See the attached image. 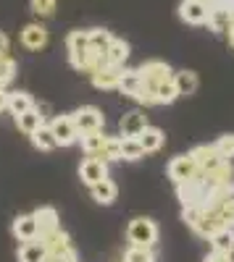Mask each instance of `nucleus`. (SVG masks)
<instances>
[{
  "label": "nucleus",
  "mask_w": 234,
  "mask_h": 262,
  "mask_svg": "<svg viewBox=\"0 0 234 262\" xmlns=\"http://www.w3.org/2000/svg\"><path fill=\"white\" fill-rule=\"evenodd\" d=\"M216 149L221 152V158L231 160V158H234V134H224V137H219V139H216Z\"/></svg>",
  "instance_id": "f704fd0d"
},
{
  "label": "nucleus",
  "mask_w": 234,
  "mask_h": 262,
  "mask_svg": "<svg viewBox=\"0 0 234 262\" xmlns=\"http://www.w3.org/2000/svg\"><path fill=\"white\" fill-rule=\"evenodd\" d=\"M126 58H129V45H126L124 39H116V37H113L111 48L105 50V63H108V66H119V69H124Z\"/></svg>",
  "instance_id": "6ab92c4d"
},
{
  "label": "nucleus",
  "mask_w": 234,
  "mask_h": 262,
  "mask_svg": "<svg viewBox=\"0 0 234 262\" xmlns=\"http://www.w3.org/2000/svg\"><path fill=\"white\" fill-rule=\"evenodd\" d=\"M100 158H103V160H121V139L105 137V144H103Z\"/></svg>",
  "instance_id": "2f4dec72"
},
{
  "label": "nucleus",
  "mask_w": 234,
  "mask_h": 262,
  "mask_svg": "<svg viewBox=\"0 0 234 262\" xmlns=\"http://www.w3.org/2000/svg\"><path fill=\"white\" fill-rule=\"evenodd\" d=\"M208 242H210V247H213V252L231 254L234 252V228H219Z\"/></svg>",
  "instance_id": "aec40b11"
},
{
  "label": "nucleus",
  "mask_w": 234,
  "mask_h": 262,
  "mask_svg": "<svg viewBox=\"0 0 234 262\" xmlns=\"http://www.w3.org/2000/svg\"><path fill=\"white\" fill-rule=\"evenodd\" d=\"M79 176H82V181L87 184V186H92V184H98V181H103V179H108V165H105V160H103V158L90 155L87 160L82 163Z\"/></svg>",
  "instance_id": "6e6552de"
},
{
  "label": "nucleus",
  "mask_w": 234,
  "mask_h": 262,
  "mask_svg": "<svg viewBox=\"0 0 234 262\" xmlns=\"http://www.w3.org/2000/svg\"><path fill=\"white\" fill-rule=\"evenodd\" d=\"M8 100L11 95L6 92V86H0V111H8Z\"/></svg>",
  "instance_id": "e433bc0d"
},
{
  "label": "nucleus",
  "mask_w": 234,
  "mask_h": 262,
  "mask_svg": "<svg viewBox=\"0 0 234 262\" xmlns=\"http://www.w3.org/2000/svg\"><path fill=\"white\" fill-rule=\"evenodd\" d=\"M42 242H45V247H48V254H55V257H63V259H71L74 257V244H71V238H69L66 231L58 228L50 236L42 238Z\"/></svg>",
  "instance_id": "1a4fd4ad"
},
{
  "label": "nucleus",
  "mask_w": 234,
  "mask_h": 262,
  "mask_svg": "<svg viewBox=\"0 0 234 262\" xmlns=\"http://www.w3.org/2000/svg\"><path fill=\"white\" fill-rule=\"evenodd\" d=\"M213 210H219V215H221V221H224L226 228H234V196H226V200H221Z\"/></svg>",
  "instance_id": "7c9ffc66"
},
{
  "label": "nucleus",
  "mask_w": 234,
  "mask_h": 262,
  "mask_svg": "<svg viewBox=\"0 0 234 262\" xmlns=\"http://www.w3.org/2000/svg\"><path fill=\"white\" fill-rule=\"evenodd\" d=\"M66 262H79V259H76V257H71V259H66Z\"/></svg>",
  "instance_id": "a19ab883"
},
{
  "label": "nucleus",
  "mask_w": 234,
  "mask_h": 262,
  "mask_svg": "<svg viewBox=\"0 0 234 262\" xmlns=\"http://www.w3.org/2000/svg\"><path fill=\"white\" fill-rule=\"evenodd\" d=\"M205 3H208V6H210V3H213V0H205Z\"/></svg>",
  "instance_id": "79ce46f5"
},
{
  "label": "nucleus",
  "mask_w": 234,
  "mask_h": 262,
  "mask_svg": "<svg viewBox=\"0 0 234 262\" xmlns=\"http://www.w3.org/2000/svg\"><path fill=\"white\" fill-rule=\"evenodd\" d=\"M16 123H18V128L24 131V134H34V131L45 123L42 121V113L37 111V107H32V111H27V113H21V116H16Z\"/></svg>",
  "instance_id": "4be33fe9"
},
{
  "label": "nucleus",
  "mask_w": 234,
  "mask_h": 262,
  "mask_svg": "<svg viewBox=\"0 0 234 262\" xmlns=\"http://www.w3.org/2000/svg\"><path fill=\"white\" fill-rule=\"evenodd\" d=\"M124 262H155V254L150 247H140V244H132L124 254Z\"/></svg>",
  "instance_id": "cd10ccee"
},
{
  "label": "nucleus",
  "mask_w": 234,
  "mask_h": 262,
  "mask_svg": "<svg viewBox=\"0 0 234 262\" xmlns=\"http://www.w3.org/2000/svg\"><path fill=\"white\" fill-rule=\"evenodd\" d=\"M155 97H158V105H171V102L179 97V90H177L174 79L163 81V84L158 86V90H155Z\"/></svg>",
  "instance_id": "c85d7f7f"
},
{
  "label": "nucleus",
  "mask_w": 234,
  "mask_h": 262,
  "mask_svg": "<svg viewBox=\"0 0 234 262\" xmlns=\"http://www.w3.org/2000/svg\"><path fill=\"white\" fill-rule=\"evenodd\" d=\"M21 45L29 50H42L48 45V29L42 24H27L21 29Z\"/></svg>",
  "instance_id": "f8f14e48"
},
{
  "label": "nucleus",
  "mask_w": 234,
  "mask_h": 262,
  "mask_svg": "<svg viewBox=\"0 0 234 262\" xmlns=\"http://www.w3.org/2000/svg\"><path fill=\"white\" fill-rule=\"evenodd\" d=\"M32 107H34V102H32V97H29L27 92H11L8 111L13 113V118L21 116V113H27V111H32Z\"/></svg>",
  "instance_id": "a878e982"
},
{
  "label": "nucleus",
  "mask_w": 234,
  "mask_h": 262,
  "mask_svg": "<svg viewBox=\"0 0 234 262\" xmlns=\"http://www.w3.org/2000/svg\"><path fill=\"white\" fill-rule=\"evenodd\" d=\"M48 257V247L42 238H34V242H24L18 249V262H42Z\"/></svg>",
  "instance_id": "2eb2a0df"
},
{
  "label": "nucleus",
  "mask_w": 234,
  "mask_h": 262,
  "mask_svg": "<svg viewBox=\"0 0 234 262\" xmlns=\"http://www.w3.org/2000/svg\"><path fill=\"white\" fill-rule=\"evenodd\" d=\"M82 149L87 152V155H98L103 152V144H105V134L103 131H90V134H82Z\"/></svg>",
  "instance_id": "b1692460"
},
{
  "label": "nucleus",
  "mask_w": 234,
  "mask_h": 262,
  "mask_svg": "<svg viewBox=\"0 0 234 262\" xmlns=\"http://www.w3.org/2000/svg\"><path fill=\"white\" fill-rule=\"evenodd\" d=\"M42 262H66V259H63V257H55V254H48Z\"/></svg>",
  "instance_id": "ea45409f"
},
{
  "label": "nucleus",
  "mask_w": 234,
  "mask_h": 262,
  "mask_svg": "<svg viewBox=\"0 0 234 262\" xmlns=\"http://www.w3.org/2000/svg\"><path fill=\"white\" fill-rule=\"evenodd\" d=\"M140 142H142L145 152H155V149L163 147V131L155 128V126H147L142 134H140Z\"/></svg>",
  "instance_id": "393cba45"
},
{
  "label": "nucleus",
  "mask_w": 234,
  "mask_h": 262,
  "mask_svg": "<svg viewBox=\"0 0 234 262\" xmlns=\"http://www.w3.org/2000/svg\"><path fill=\"white\" fill-rule=\"evenodd\" d=\"M13 236L18 238V242H34V238H40V226H37L34 212L16 217L13 221Z\"/></svg>",
  "instance_id": "9b49d317"
},
{
  "label": "nucleus",
  "mask_w": 234,
  "mask_h": 262,
  "mask_svg": "<svg viewBox=\"0 0 234 262\" xmlns=\"http://www.w3.org/2000/svg\"><path fill=\"white\" fill-rule=\"evenodd\" d=\"M174 84H177L179 97H182V95H195L200 81H198V74L195 71H179V74H174Z\"/></svg>",
  "instance_id": "5701e85b"
},
{
  "label": "nucleus",
  "mask_w": 234,
  "mask_h": 262,
  "mask_svg": "<svg viewBox=\"0 0 234 262\" xmlns=\"http://www.w3.org/2000/svg\"><path fill=\"white\" fill-rule=\"evenodd\" d=\"M71 116H74V123H76V128H79V137H82V134H90V131H103L105 118H103V113L98 111V107H92V105L79 107V111L71 113Z\"/></svg>",
  "instance_id": "39448f33"
},
{
  "label": "nucleus",
  "mask_w": 234,
  "mask_h": 262,
  "mask_svg": "<svg viewBox=\"0 0 234 262\" xmlns=\"http://www.w3.org/2000/svg\"><path fill=\"white\" fill-rule=\"evenodd\" d=\"M205 262H231V254H224V252H210L205 257Z\"/></svg>",
  "instance_id": "c9c22d12"
},
{
  "label": "nucleus",
  "mask_w": 234,
  "mask_h": 262,
  "mask_svg": "<svg viewBox=\"0 0 234 262\" xmlns=\"http://www.w3.org/2000/svg\"><path fill=\"white\" fill-rule=\"evenodd\" d=\"M29 8L40 18H50L55 13V0H29Z\"/></svg>",
  "instance_id": "473e14b6"
},
{
  "label": "nucleus",
  "mask_w": 234,
  "mask_h": 262,
  "mask_svg": "<svg viewBox=\"0 0 234 262\" xmlns=\"http://www.w3.org/2000/svg\"><path fill=\"white\" fill-rule=\"evenodd\" d=\"M142 74L140 69H129V71H121V79H119V90L121 95H129V97H137V92L142 90Z\"/></svg>",
  "instance_id": "f3484780"
},
{
  "label": "nucleus",
  "mask_w": 234,
  "mask_h": 262,
  "mask_svg": "<svg viewBox=\"0 0 234 262\" xmlns=\"http://www.w3.org/2000/svg\"><path fill=\"white\" fill-rule=\"evenodd\" d=\"M189 155L195 158V163H198V168L203 170V173H210V170H216L221 163H226V158H221V152L216 149V144H200V147H195Z\"/></svg>",
  "instance_id": "423d86ee"
},
{
  "label": "nucleus",
  "mask_w": 234,
  "mask_h": 262,
  "mask_svg": "<svg viewBox=\"0 0 234 262\" xmlns=\"http://www.w3.org/2000/svg\"><path fill=\"white\" fill-rule=\"evenodd\" d=\"M119 128H121V137H140L147 128V116L140 111H129L119 121Z\"/></svg>",
  "instance_id": "ddd939ff"
},
{
  "label": "nucleus",
  "mask_w": 234,
  "mask_h": 262,
  "mask_svg": "<svg viewBox=\"0 0 234 262\" xmlns=\"http://www.w3.org/2000/svg\"><path fill=\"white\" fill-rule=\"evenodd\" d=\"M145 158V147L140 142V137H121V160H142Z\"/></svg>",
  "instance_id": "412c9836"
},
{
  "label": "nucleus",
  "mask_w": 234,
  "mask_h": 262,
  "mask_svg": "<svg viewBox=\"0 0 234 262\" xmlns=\"http://www.w3.org/2000/svg\"><path fill=\"white\" fill-rule=\"evenodd\" d=\"M168 179L174 184H184V181H198L203 179V170L198 168L192 155H179L168 163Z\"/></svg>",
  "instance_id": "f257e3e1"
},
{
  "label": "nucleus",
  "mask_w": 234,
  "mask_h": 262,
  "mask_svg": "<svg viewBox=\"0 0 234 262\" xmlns=\"http://www.w3.org/2000/svg\"><path fill=\"white\" fill-rule=\"evenodd\" d=\"M226 37H229V45L234 48V13H231V21H229V27H226Z\"/></svg>",
  "instance_id": "58836bf2"
},
{
  "label": "nucleus",
  "mask_w": 234,
  "mask_h": 262,
  "mask_svg": "<svg viewBox=\"0 0 234 262\" xmlns=\"http://www.w3.org/2000/svg\"><path fill=\"white\" fill-rule=\"evenodd\" d=\"M231 21V13L229 11H219V8H210V18H208V27L213 32H226Z\"/></svg>",
  "instance_id": "c756f323"
},
{
  "label": "nucleus",
  "mask_w": 234,
  "mask_h": 262,
  "mask_svg": "<svg viewBox=\"0 0 234 262\" xmlns=\"http://www.w3.org/2000/svg\"><path fill=\"white\" fill-rule=\"evenodd\" d=\"M32 144H34L37 149H42V152H50V149L58 147V139H55V134H53L50 123H42V126L34 131V134H32Z\"/></svg>",
  "instance_id": "a211bd4d"
},
{
  "label": "nucleus",
  "mask_w": 234,
  "mask_h": 262,
  "mask_svg": "<svg viewBox=\"0 0 234 262\" xmlns=\"http://www.w3.org/2000/svg\"><path fill=\"white\" fill-rule=\"evenodd\" d=\"M126 236H129L132 244L140 247H153L158 242V226L150 221V217H134L126 228Z\"/></svg>",
  "instance_id": "f03ea898"
},
{
  "label": "nucleus",
  "mask_w": 234,
  "mask_h": 262,
  "mask_svg": "<svg viewBox=\"0 0 234 262\" xmlns=\"http://www.w3.org/2000/svg\"><path fill=\"white\" fill-rule=\"evenodd\" d=\"M140 74H142V81H145V86H147L150 92H155L163 81L174 79V71L168 69V63H163V60H150V63H145L142 69H140Z\"/></svg>",
  "instance_id": "7ed1b4c3"
},
{
  "label": "nucleus",
  "mask_w": 234,
  "mask_h": 262,
  "mask_svg": "<svg viewBox=\"0 0 234 262\" xmlns=\"http://www.w3.org/2000/svg\"><path fill=\"white\" fill-rule=\"evenodd\" d=\"M50 128H53V134H55L61 147H69V144H74L79 139V128L74 123V116H55Z\"/></svg>",
  "instance_id": "0eeeda50"
},
{
  "label": "nucleus",
  "mask_w": 234,
  "mask_h": 262,
  "mask_svg": "<svg viewBox=\"0 0 234 262\" xmlns=\"http://www.w3.org/2000/svg\"><path fill=\"white\" fill-rule=\"evenodd\" d=\"M16 74V63L8 55H0V86H6Z\"/></svg>",
  "instance_id": "72a5a7b5"
},
{
  "label": "nucleus",
  "mask_w": 234,
  "mask_h": 262,
  "mask_svg": "<svg viewBox=\"0 0 234 262\" xmlns=\"http://www.w3.org/2000/svg\"><path fill=\"white\" fill-rule=\"evenodd\" d=\"M121 71L119 66H108L103 63L100 69L92 71V84L98 86V90H119V79H121Z\"/></svg>",
  "instance_id": "9d476101"
},
{
  "label": "nucleus",
  "mask_w": 234,
  "mask_h": 262,
  "mask_svg": "<svg viewBox=\"0 0 234 262\" xmlns=\"http://www.w3.org/2000/svg\"><path fill=\"white\" fill-rule=\"evenodd\" d=\"M90 191H92V200H95L98 205H113L116 196H119V189H116V184H113L111 179H103V181L92 184Z\"/></svg>",
  "instance_id": "4468645a"
},
{
  "label": "nucleus",
  "mask_w": 234,
  "mask_h": 262,
  "mask_svg": "<svg viewBox=\"0 0 234 262\" xmlns=\"http://www.w3.org/2000/svg\"><path fill=\"white\" fill-rule=\"evenodd\" d=\"M179 18L184 21V24H192V27L208 24L210 6L205 3V0H182L179 3Z\"/></svg>",
  "instance_id": "20e7f679"
},
{
  "label": "nucleus",
  "mask_w": 234,
  "mask_h": 262,
  "mask_svg": "<svg viewBox=\"0 0 234 262\" xmlns=\"http://www.w3.org/2000/svg\"><path fill=\"white\" fill-rule=\"evenodd\" d=\"M111 42H113L111 32H105V29H90V48H92V53L105 55V50L111 48Z\"/></svg>",
  "instance_id": "bb28decb"
},
{
  "label": "nucleus",
  "mask_w": 234,
  "mask_h": 262,
  "mask_svg": "<svg viewBox=\"0 0 234 262\" xmlns=\"http://www.w3.org/2000/svg\"><path fill=\"white\" fill-rule=\"evenodd\" d=\"M8 48H11V42H8V37L0 32V55H8Z\"/></svg>",
  "instance_id": "4c0bfd02"
},
{
  "label": "nucleus",
  "mask_w": 234,
  "mask_h": 262,
  "mask_svg": "<svg viewBox=\"0 0 234 262\" xmlns=\"http://www.w3.org/2000/svg\"><path fill=\"white\" fill-rule=\"evenodd\" d=\"M34 217H37V226H40V238L50 236L53 231H58V212L53 207H40L34 210Z\"/></svg>",
  "instance_id": "dca6fc26"
}]
</instances>
